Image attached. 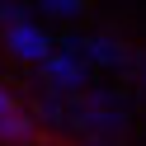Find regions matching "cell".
<instances>
[{
	"label": "cell",
	"instance_id": "cell-1",
	"mask_svg": "<svg viewBox=\"0 0 146 146\" xmlns=\"http://www.w3.org/2000/svg\"><path fill=\"white\" fill-rule=\"evenodd\" d=\"M0 24H5V47H10L19 61L42 66V61L52 57V38L19 10V5H14V0H0Z\"/></svg>",
	"mask_w": 146,
	"mask_h": 146
},
{
	"label": "cell",
	"instance_id": "cell-2",
	"mask_svg": "<svg viewBox=\"0 0 146 146\" xmlns=\"http://www.w3.org/2000/svg\"><path fill=\"white\" fill-rule=\"evenodd\" d=\"M42 76H47V85L57 90V94H85L90 90V76H94V71H90V61L80 57V47L76 42H66V47H52V57L42 61Z\"/></svg>",
	"mask_w": 146,
	"mask_h": 146
},
{
	"label": "cell",
	"instance_id": "cell-3",
	"mask_svg": "<svg viewBox=\"0 0 146 146\" xmlns=\"http://www.w3.org/2000/svg\"><path fill=\"white\" fill-rule=\"evenodd\" d=\"M80 47V57L90 61V71L94 66H123L127 61V47H118L113 38H85V42H76Z\"/></svg>",
	"mask_w": 146,
	"mask_h": 146
},
{
	"label": "cell",
	"instance_id": "cell-4",
	"mask_svg": "<svg viewBox=\"0 0 146 146\" xmlns=\"http://www.w3.org/2000/svg\"><path fill=\"white\" fill-rule=\"evenodd\" d=\"M42 5H47V10H57V14H80V0H42Z\"/></svg>",
	"mask_w": 146,
	"mask_h": 146
},
{
	"label": "cell",
	"instance_id": "cell-5",
	"mask_svg": "<svg viewBox=\"0 0 146 146\" xmlns=\"http://www.w3.org/2000/svg\"><path fill=\"white\" fill-rule=\"evenodd\" d=\"M141 80H146V61H141Z\"/></svg>",
	"mask_w": 146,
	"mask_h": 146
}]
</instances>
